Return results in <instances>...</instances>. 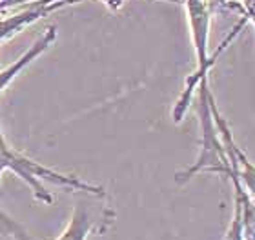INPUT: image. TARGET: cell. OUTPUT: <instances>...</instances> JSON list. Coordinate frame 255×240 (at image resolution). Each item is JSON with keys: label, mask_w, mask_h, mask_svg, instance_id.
I'll return each instance as SVG.
<instances>
[{"label": "cell", "mask_w": 255, "mask_h": 240, "mask_svg": "<svg viewBox=\"0 0 255 240\" xmlns=\"http://www.w3.org/2000/svg\"><path fill=\"white\" fill-rule=\"evenodd\" d=\"M4 171H11L18 178H22L31 187L35 198L44 204H51L53 198L48 193V189L44 187L42 182H53L60 187H68L73 191H86L91 195H99V197L104 195L102 187L88 184V182L80 180L73 175L59 173L48 165H42L40 162H35L33 159L26 157V153L16 151L13 146L7 144V140L4 139V133H2V128H0V173H4Z\"/></svg>", "instance_id": "obj_1"}, {"label": "cell", "mask_w": 255, "mask_h": 240, "mask_svg": "<svg viewBox=\"0 0 255 240\" xmlns=\"http://www.w3.org/2000/svg\"><path fill=\"white\" fill-rule=\"evenodd\" d=\"M186 4V13H188V24H190V33H191V42H193V49H195V59H197V68L193 71V75L190 77L186 84V89L182 93L181 100L175 106L173 117L175 122L182 120V113L190 104L193 91L199 87V84L208 82V71L215 62V57L210 55L208 51V37H210V5L206 0H184Z\"/></svg>", "instance_id": "obj_2"}, {"label": "cell", "mask_w": 255, "mask_h": 240, "mask_svg": "<svg viewBox=\"0 0 255 240\" xmlns=\"http://www.w3.org/2000/svg\"><path fill=\"white\" fill-rule=\"evenodd\" d=\"M55 38H57V27L55 26H49L46 31H44V35L40 38H37L35 42H33V46L29 49H27L26 53L22 55L20 59H16L15 62L11 66H7L5 70L0 71V93L7 87V85L13 82V80L16 79V77L20 75L22 70H26L27 66L31 64L33 60L37 59V57H40V55L46 51V49L51 46V42H53Z\"/></svg>", "instance_id": "obj_3"}, {"label": "cell", "mask_w": 255, "mask_h": 240, "mask_svg": "<svg viewBox=\"0 0 255 240\" xmlns=\"http://www.w3.org/2000/svg\"><path fill=\"white\" fill-rule=\"evenodd\" d=\"M93 230H95L93 215L84 204L79 202L73 208V213H71L68 226L64 228L62 233L55 240H88Z\"/></svg>", "instance_id": "obj_4"}, {"label": "cell", "mask_w": 255, "mask_h": 240, "mask_svg": "<svg viewBox=\"0 0 255 240\" xmlns=\"http://www.w3.org/2000/svg\"><path fill=\"white\" fill-rule=\"evenodd\" d=\"M0 233L15 240H35L16 220L11 219L9 215L2 211V209H0Z\"/></svg>", "instance_id": "obj_5"}, {"label": "cell", "mask_w": 255, "mask_h": 240, "mask_svg": "<svg viewBox=\"0 0 255 240\" xmlns=\"http://www.w3.org/2000/svg\"><path fill=\"white\" fill-rule=\"evenodd\" d=\"M18 2H26V0H0V11H4L5 7H9V5H15Z\"/></svg>", "instance_id": "obj_6"}, {"label": "cell", "mask_w": 255, "mask_h": 240, "mask_svg": "<svg viewBox=\"0 0 255 240\" xmlns=\"http://www.w3.org/2000/svg\"><path fill=\"white\" fill-rule=\"evenodd\" d=\"M206 2H208V5H210V4H212V5H224L228 0H206Z\"/></svg>", "instance_id": "obj_7"}, {"label": "cell", "mask_w": 255, "mask_h": 240, "mask_svg": "<svg viewBox=\"0 0 255 240\" xmlns=\"http://www.w3.org/2000/svg\"><path fill=\"white\" fill-rule=\"evenodd\" d=\"M51 2H57V0H51ZM73 2H77V0H71V4H73Z\"/></svg>", "instance_id": "obj_8"}]
</instances>
